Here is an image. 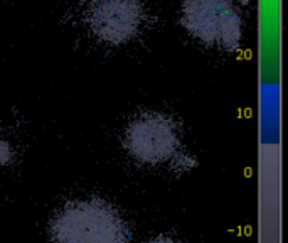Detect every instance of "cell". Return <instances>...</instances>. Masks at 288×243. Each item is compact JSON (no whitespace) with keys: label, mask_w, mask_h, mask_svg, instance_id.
<instances>
[{"label":"cell","mask_w":288,"mask_h":243,"mask_svg":"<svg viewBox=\"0 0 288 243\" xmlns=\"http://www.w3.org/2000/svg\"><path fill=\"white\" fill-rule=\"evenodd\" d=\"M181 21L199 43L231 51L239 43L241 22L229 0H186Z\"/></svg>","instance_id":"obj_3"},{"label":"cell","mask_w":288,"mask_h":243,"mask_svg":"<svg viewBox=\"0 0 288 243\" xmlns=\"http://www.w3.org/2000/svg\"><path fill=\"white\" fill-rule=\"evenodd\" d=\"M145 243H181V241H177L174 238H170V236H164V235H160V236H155V238L152 240H148Z\"/></svg>","instance_id":"obj_6"},{"label":"cell","mask_w":288,"mask_h":243,"mask_svg":"<svg viewBox=\"0 0 288 243\" xmlns=\"http://www.w3.org/2000/svg\"><path fill=\"white\" fill-rule=\"evenodd\" d=\"M91 29L106 43H125L142 24L138 0H93L88 12Z\"/></svg>","instance_id":"obj_4"},{"label":"cell","mask_w":288,"mask_h":243,"mask_svg":"<svg viewBox=\"0 0 288 243\" xmlns=\"http://www.w3.org/2000/svg\"><path fill=\"white\" fill-rule=\"evenodd\" d=\"M123 147L142 164H164L181 149V129L169 115L152 110L142 112L125 127Z\"/></svg>","instance_id":"obj_2"},{"label":"cell","mask_w":288,"mask_h":243,"mask_svg":"<svg viewBox=\"0 0 288 243\" xmlns=\"http://www.w3.org/2000/svg\"><path fill=\"white\" fill-rule=\"evenodd\" d=\"M49 233L54 243H130L123 216L100 198L64 202L51 218Z\"/></svg>","instance_id":"obj_1"},{"label":"cell","mask_w":288,"mask_h":243,"mask_svg":"<svg viewBox=\"0 0 288 243\" xmlns=\"http://www.w3.org/2000/svg\"><path fill=\"white\" fill-rule=\"evenodd\" d=\"M14 157V149L10 146V140L2 130H0V169H2L4 166H7L10 160Z\"/></svg>","instance_id":"obj_5"}]
</instances>
